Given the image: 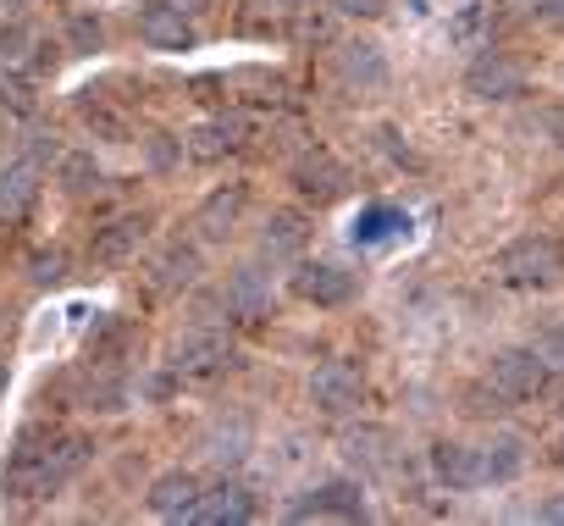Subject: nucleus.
Listing matches in <instances>:
<instances>
[{"mask_svg": "<svg viewBox=\"0 0 564 526\" xmlns=\"http://www.w3.org/2000/svg\"><path fill=\"white\" fill-rule=\"evenodd\" d=\"M249 515H254V493L238 487V482H221V487L199 493V504H194L199 526H243Z\"/></svg>", "mask_w": 564, "mask_h": 526, "instance_id": "nucleus-15", "label": "nucleus"}, {"mask_svg": "<svg viewBox=\"0 0 564 526\" xmlns=\"http://www.w3.org/2000/svg\"><path fill=\"white\" fill-rule=\"evenodd\" d=\"M542 18H547V23H564V0H547V7H542Z\"/></svg>", "mask_w": 564, "mask_h": 526, "instance_id": "nucleus-41", "label": "nucleus"}, {"mask_svg": "<svg viewBox=\"0 0 564 526\" xmlns=\"http://www.w3.org/2000/svg\"><path fill=\"white\" fill-rule=\"evenodd\" d=\"M238 144H243V122H238V117H210V122H194V128L183 133V155L199 161V167L227 161Z\"/></svg>", "mask_w": 564, "mask_h": 526, "instance_id": "nucleus-11", "label": "nucleus"}, {"mask_svg": "<svg viewBox=\"0 0 564 526\" xmlns=\"http://www.w3.org/2000/svg\"><path fill=\"white\" fill-rule=\"evenodd\" d=\"M45 155H51V161H62V150H56V133L34 128V133H29V161H45Z\"/></svg>", "mask_w": 564, "mask_h": 526, "instance_id": "nucleus-35", "label": "nucleus"}, {"mask_svg": "<svg viewBox=\"0 0 564 526\" xmlns=\"http://www.w3.org/2000/svg\"><path fill=\"white\" fill-rule=\"evenodd\" d=\"M144 233H150V216H117V222H106V227L95 233V244H89V255L100 260V267H117V260H128V255H139V244H144Z\"/></svg>", "mask_w": 564, "mask_h": 526, "instance_id": "nucleus-16", "label": "nucleus"}, {"mask_svg": "<svg viewBox=\"0 0 564 526\" xmlns=\"http://www.w3.org/2000/svg\"><path fill=\"white\" fill-rule=\"evenodd\" d=\"M487 383L503 399H536L547 388V361H542V350H498Z\"/></svg>", "mask_w": 564, "mask_h": 526, "instance_id": "nucleus-4", "label": "nucleus"}, {"mask_svg": "<svg viewBox=\"0 0 564 526\" xmlns=\"http://www.w3.org/2000/svg\"><path fill=\"white\" fill-rule=\"evenodd\" d=\"M0 388H7V361H0Z\"/></svg>", "mask_w": 564, "mask_h": 526, "instance_id": "nucleus-45", "label": "nucleus"}, {"mask_svg": "<svg viewBox=\"0 0 564 526\" xmlns=\"http://www.w3.org/2000/svg\"><path fill=\"white\" fill-rule=\"evenodd\" d=\"M177 155H183V139H172V133H155V139H150V167H161V172H166Z\"/></svg>", "mask_w": 564, "mask_h": 526, "instance_id": "nucleus-33", "label": "nucleus"}, {"mask_svg": "<svg viewBox=\"0 0 564 526\" xmlns=\"http://www.w3.org/2000/svg\"><path fill=\"white\" fill-rule=\"evenodd\" d=\"M333 67H338V78H344L349 89H360V95H377V89H388V78H393L388 51H382L377 40H344L338 56H333Z\"/></svg>", "mask_w": 564, "mask_h": 526, "instance_id": "nucleus-5", "label": "nucleus"}, {"mask_svg": "<svg viewBox=\"0 0 564 526\" xmlns=\"http://www.w3.org/2000/svg\"><path fill=\"white\" fill-rule=\"evenodd\" d=\"M404 227H410L404 211H393V205H366V211L355 216V233H349V238H355L360 249H371V244H388V238L404 233Z\"/></svg>", "mask_w": 564, "mask_h": 526, "instance_id": "nucleus-26", "label": "nucleus"}, {"mask_svg": "<svg viewBox=\"0 0 564 526\" xmlns=\"http://www.w3.org/2000/svg\"><path fill=\"white\" fill-rule=\"evenodd\" d=\"M254 7H265V12H305V7H316V0H254Z\"/></svg>", "mask_w": 564, "mask_h": 526, "instance_id": "nucleus-38", "label": "nucleus"}, {"mask_svg": "<svg viewBox=\"0 0 564 526\" xmlns=\"http://www.w3.org/2000/svg\"><path fill=\"white\" fill-rule=\"evenodd\" d=\"M289 515H294V520H322V515L366 520V498H360V487H355V482H322V487H311L305 498H294V504H289Z\"/></svg>", "mask_w": 564, "mask_h": 526, "instance_id": "nucleus-10", "label": "nucleus"}, {"mask_svg": "<svg viewBox=\"0 0 564 526\" xmlns=\"http://www.w3.org/2000/svg\"><path fill=\"white\" fill-rule=\"evenodd\" d=\"M432 471H437V482H448L459 493V487H476L481 482V454L465 449V443H454V438H443V443H432Z\"/></svg>", "mask_w": 564, "mask_h": 526, "instance_id": "nucleus-23", "label": "nucleus"}, {"mask_svg": "<svg viewBox=\"0 0 564 526\" xmlns=\"http://www.w3.org/2000/svg\"><path fill=\"white\" fill-rule=\"evenodd\" d=\"M243 205H249V189H243V183H227V189H216V194H210V200L194 211V233H199V244H221V238L238 227Z\"/></svg>", "mask_w": 564, "mask_h": 526, "instance_id": "nucleus-13", "label": "nucleus"}, {"mask_svg": "<svg viewBox=\"0 0 564 526\" xmlns=\"http://www.w3.org/2000/svg\"><path fill=\"white\" fill-rule=\"evenodd\" d=\"M0 7H7V12H29V0H0Z\"/></svg>", "mask_w": 564, "mask_h": 526, "instance_id": "nucleus-42", "label": "nucleus"}, {"mask_svg": "<svg viewBox=\"0 0 564 526\" xmlns=\"http://www.w3.org/2000/svg\"><path fill=\"white\" fill-rule=\"evenodd\" d=\"M0 106H12V111H29L34 106V89L18 78V73H7V78H0Z\"/></svg>", "mask_w": 564, "mask_h": 526, "instance_id": "nucleus-32", "label": "nucleus"}, {"mask_svg": "<svg viewBox=\"0 0 564 526\" xmlns=\"http://www.w3.org/2000/svg\"><path fill=\"white\" fill-rule=\"evenodd\" d=\"M355 289H360V278L349 267H338V260H300V272H294V294L305 305H322V311L349 305Z\"/></svg>", "mask_w": 564, "mask_h": 526, "instance_id": "nucleus-3", "label": "nucleus"}, {"mask_svg": "<svg viewBox=\"0 0 564 526\" xmlns=\"http://www.w3.org/2000/svg\"><path fill=\"white\" fill-rule=\"evenodd\" d=\"M465 89H470L476 100H514V95H525V73H520V62H509L503 51H481V56L470 62V73H465Z\"/></svg>", "mask_w": 564, "mask_h": 526, "instance_id": "nucleus-9", "label": "nucleus"}, {"mask_svg": "<svg viewBox=\"0 0 564 526\" xmlns=\"http://www.w3.org/2000/svg\"><path fill=\"white\" fill-rule=\"evenodd\" d=\"M536 350H542V361H547V366H564V333H547Z\"/></svg>", "mask_w": 564, "mask_h": 526, "instance_id": "nucleus-36", "label": "nucleus"}, {"mask_svg": "<svg viewBox=\"0 0 564 526\" xmlns=\"http://www.w3.org/2000/svg\"><path fill=\"white\" fill-rule=\"evenodd\" d=\"M67 45H73L78 56L106 51V29H100V18H67Z\"/></svg>", "mask_w": 564, "mask_h": 526, "instance_id": "nucleus-31", "label": "nucleus"}, {"mask_svg": "<svg viewBox=\"0 0 564 526\" xmlns=\"http://www.w3.org/2000/svg\"><path fill=\"white\" fill-rule=\"evenodd\" d=\"M139 40H144L150 51H194V23H188L183 7H172V0H144Z\"/></svg>", "mask_w": 564, "mask_h": 526, "instance_id": "nucleus-8", "label": "nucleus"}, {"mask_svg": "<svg viewBox=\"0 0 564 526\" xmlns=\"http://www.w3.org/2000/svg\"><path fill=\"white\" fill-rule=\"evenodd\" d=\"M89 454H95V443L78 438V432H62V438L23 432L18 449H12V460H7V476H0V482H7V493L23 498V504H34V498H56V493L89 465Z\"/></svg>", "mask_w": 564, "mask_h": 526, "instance_id": "nucleus-1", "label": "nucleus"}, {"mask_svg": "<svg viewBox=\"0 0 564 526\" xmlns=\"http://www.w3.org/2000/svg\"><path fill=\"white\" fill-rule=\"evenodd\" d=\"M249 443H254V432H249L243 416H221V421H210L205 438H199L205 460H216V465H238V460L249 454Z\"/></svg>", "mask_w": 564, "mask_h": 526, "instance_id": "nucleus-21", "label": "nucleus"}, {"mask_svg": "<svg viewBox=\"0 0 564 526\" xmlns=\"http://www.w3.org/2000/svg\"><path fill=\"white\" fill-rule=\"evenodd\" d=\"M29 283L34 289H62L67 283V255L62 249H34L29 255Z\"/></svg>", "mask_w": 564, "mask_h": 526, "instance_id": "nucleus-30", "label": "nucleus"}, {"mask_svg": "<svg viewBox=\"0 0 564 526\" xmlns=\"http://www.w3.org/2000/svg\"><path fill=\"white\" fill-rule=\"evenodd\" d=\"M34 29L29 23H7L0 29V73H23L29 62H34Z\"/></svg>", "mask_w": 564, "mask_h": 526, "instance_id": "nucleus-29", "label": "nucleus"}, {"mask_svg": "<svg viewBox=\"0 0 564 526\" xmlns=\"http://www.w3.org/2000/svg\"><path fill=\"white\" fill-rule=\"evenodd\" d=\"M227 366H232V339L221 328H194L177 339V361H172L177 377H216Z\"/></svg>", "mask_w": 564, "mask_h": 526, "instance_id": "nucleus-6", "label": "nucleus"}, {"mask_svg": "<svg viewBox=\"0 0 564 526\" xmlns=\"http://www.w3.org/2000/svg\"><path fill=\"white\" fill-rule=\"evenodd\" d=\"M194 278H199V249H194V244H166V249L155 255L150 283H155L161 294H177V289H188Z\"/></svg>", "mask_w": 564, "mask_h": 526, "instance_id": "nucleus-24", "label": "nucleus"}, {"mask_svg": "<svg viewBox=\"0 0 564 526\" xmlns=\"http://www.w3.org/2000/svg\"><path fill=\"white\" fill-rule=\"evenodd\" d=\"M199 493H205V487H199L194 471H161V476L150 482L144 504H150V515H161V520H194Z\"/></svg>", "mask_w": 564, "mask_h": 526, "instance_id": "nucleus-12", "label": "nucleus"}, {"mask_svg": "<svg viewBox=\"0 0 564 526\" xmlns=\"http://www.w3.org/2000/svg\"><path fill=\"white\" fill-rule=\"evenodd\" d=\"M344 460H349L355 471H366V476L388 471V465H393V432H388V427H349V432H344Z\"/></svg>", "mask_w": 564, "mask_h": 526, "instance_id": "nucleus-18", "label": "nucleus"}, {"mask_svg": "<svg viewBox=\"0 0 564 526\" xmlns=\"http://www.w3.org/2000/svg\"><path fill=\"white\" fill-rule=\"evenodd\" d=\"M547 128H553V139L564 144V106H558V111H547Z\"/></svg>", "mask_w": 564, "mask_h": 526, "instance_id": "nucleus-40", "label": "nucleus"}, {"mask_svg": "<svg viewBox=\"0 0 564 526\" xmlns=\"http://www.w3.org/2000/svg\"><path fill=\"white\" fill-rule=\"evenodd\" d=\"M305 238H311V227H305L300 211H271L265 227H260V255L265 260H300Z\"/></svg>", "mask_w": 564, "mask_h": 526, "instance_id": "nucleus-20", "label": "nucleus"}, {"mask_svg": "<svg viewBox=\"0 0 564 526\" xmlns=\"http://www.w3.org/2000/svg\"><path fill=\"white\" fill-rule=\"evenodd\" d=\"M553 460H558V465H564V438H558V449H553Z\"/></svg>", "mask_w": 564, "mask_h": 526, "instance_id": "nucleus-44", "label": "nucleus"}, {"mask_svg": "<svg viewBox=\"0 0 564 526\" xmlns=\"http://www.w3.org/2000/svg\"><path fill=\"white\" fill-rule=\"evenodd\" d=\"M360 399H366V377H360L349 361L316 366V377H311V405H316L322 416H349V410H360Z\"/></svg>", "mask_w": 564, "mask_h": 526, "instance_id": "nucleus-7", "label": "nucleus"}, {"mask_svg": "<svg viewBox=\"0 0 564 526\" xmlns=\"http://www.w3.org/2000/svg\"><path fill=\"white\" fill-rule=\"evenodd\" d=\"M40 194V161H7L0 167V222H18Z\"/></svg>", "mask_w": 564, "mask_h": 526, "instance_id": "nucleus-19", "label": "nucleus"}, {"mask_svg": "<svg viewBox=\"0 0 564 526\" xmlns=\"http://www.w3.org/2000/svg\"><path fill=\"white\" fill-rule=\"evenodd\" d=\"M377 139H382V150H388L393 161H415V155H410V144H399V133H393V128H382Z\"/></svg>", "mask_w": 564, "mask_h": 526, "instance_id": "nucleus-37", "label": "nucleus"}, {"mask_svg": "<svg viewBox=\"0 0 564 526\" xmlns=\"http://www.w3.org/2000/svg\"><path fill=\"white\" fill-rule=\"evenodd\" d=\"M492 272L509 289H547V283L564 278V244L547 238V233H525V238H514V244L498 249Z\"/></svg>", "mask_w": 564, "mask_h": 526, "instance_id": "nucleus-2", "label": "nucleus"}, {"mask_svg": "<svg viewBox=\"0 0 564 526\" xmlns=\"http://www.w3.org/2000/svg\"><path fill=\"white\" fill-rule=\"evenodd\" d=\"M333 7H338L344 18H360V23H371V18H382V12H388V0H333Z\"/></svg>", "mask_w": 564, "mask_h": 526, "instance_id": "nucleus-34", "label": "nucleus"}, {"mask_svg": "<svg viewBox=\"0 0 564 526\" xmlns=\"http://www.w3.org/2000/svg\"><path fill=\"white\" fill-rule=\"evenodd\" d=\"M172 7H183V12H199V7H205V0H172Z\"/></svg>", "mask_w": 564, "mask_h": 526, "instance_id": "nucleus-43", "label": "nucleus"}, {"mask_svg": "<svg viewBox=\"0 0 564 526\" xmlns=\"http://www.w3.org/2000/svg\"><path fill=\"white\" fill-rule=\"evenodd\" d=\"M294 183H300V194H311V200L322 205V200H338V194H344L349 172H344L327 150H311V155L294 161Z\"/></svg>", "mask_w": 564, "mask_h": 526, "instance_id": "nucleus-17", "label": "nucleus"}, {"mask_svg": "<svg viewBox=\"0 0 564 526\" xmlns=\"http://www.w3.org/2000/svg\"><path fill=\"white\" fill-rule=\"evenodd\" d=\"M221 305H227V316H238V322H260V316L271 311V283H265V272H260V267L232 272L227 289H221Z\"/></svg>", "mask_w": 564, "mask_h": 526, "instance_id": "nucleus-14", "label": "nucleus"}, {"mask_svg": "<svg viewBox=\"0 0 564 526\" xmlns=\"http://www.w3.org/2000/svg\"><path fill=\"white\" fill-rule=\"evenodd\" d=\"M128 383L122 377H111V372H100V377H89L84 383V394H78V405L84 410H95V416H117V410H128Z\"/></svg>", "mask_w": 564, "mask_h": 526, "instance_id": "nucleus-28", "label": "nucleus"}, {"mask_svg": "<svg viewBox=\"0 0 564 526\" xmlns=\"http://www.w3.org/2000/svg\"><path fill=\"white\" fill-rule=\"evenodd\" d=\"M56 178H62V189H67L73 200H84V194H95V189L106 183V167H100L89 150H67V155L56 161Z\"/></svg>", "mask_w": 564, "mask_h": 526, "instance_id": "nucleus-25", "label": "nucleus"}, {"mask_svg": "<svg viewBox=\"0 0 564 526\" xmlns=\"http://www.w3.org/2000/svg\"><path fill=\"white\" fill-rule=\"evenodd\" d=\"M487 34H492V7H487V0H470V7H459L454 23H448V40L459 51H481Z\"/></svg>", "mask_w": 564, "mask_h": 526, "instance_id": "nucleus-27", "label": "nucleus"}, {"mask_svg": "<svg viewBox=\"0 0 564 526\" xmlns=\"http://www.w3.org/2000/svg\"><path fill=\"white\" fill-rule=\"evenodd\" d=\"M542 520H553V526H564V493H558V498H547V504H542Z\"/></svg>", "mask_w": 564, "mask_h": 526, "instance_id": "nucleus-39", "label": "nucleus"}, {"mask_svg": "<svg viewBox=\"0 0 564 526\" xmlns=\"http://www.w3.org/2000/svg\"><path fill=\"white\" fill-rule=\"evenodd\" d=\"M476 454H481V482H514L525 471V438L514 432H492Z\"/></svg>", "mask_w": 564, "mask_h": 526, "instance_id": "nucleus-22", "label": "nucleus"}]
</instances>
